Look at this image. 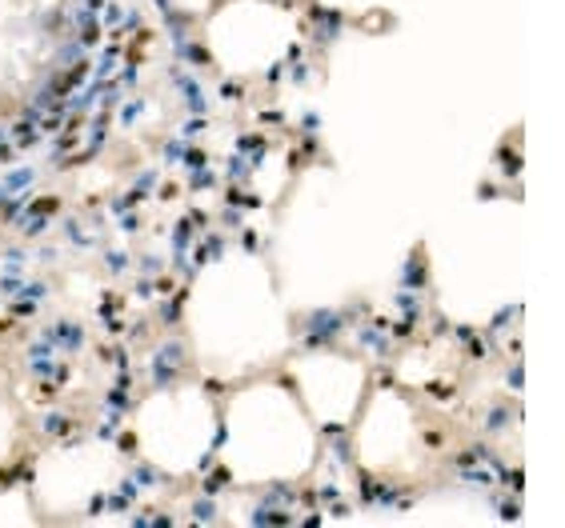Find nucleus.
<instances>
[{"instance_id":"1","label":"nucleus","mask_w":565,"mask_h":528,"mask_svg":"<svg viewBox=\"0 0 565 528\" xmlns=\"http://www.w3.org/2000/svg\"><path fill=\"white\" fill-rule=\"evenodd\" d=\"M517 516H521V504H517V500L501 504V520H517Z\"/></svg>"}]
</instances>
